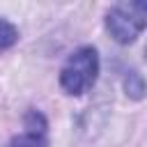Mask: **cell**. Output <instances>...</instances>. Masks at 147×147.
<instances>
[{"label":"cell","mask_w":147,"mask_h":147,"mask_svg":"<svg viewBox=\"0 0 147 147\" xmlns=\"http://www.w3.org/2000/svg\"><path fill=\"white\" fill-rule=\"evenodd\" d=\"M18 41V28L14 23H9L7 18L0 16V53L11 48L14 44Z\"/></svg>","instance_id":"cell-5"},{"label":"cell","mask_w":147,"mask_h":147,"mask_svg":"<svg viewBox=\"0 0 147 147\" xmlns=\"http://www.w3.org/2000/svg\"><path fill=\"white\" fill-rule=\"evenodd\" d=\"M99 69H101V62H99L96 48L94 46H80L62 64L60 87L64 90V94L80 96L90 87H94V83L99 78Z\"/></svg>","instance_id":"cell-1"},{"label":"cell","mask_w":147,"mask_h":147,"mask_svg":"<svg viewBox=\"0 0 147 147\" xmlns=\"http://www.w3.org/2000/svg\"><path fill=\"white\" fill-rule=\"evenodd\" d=\"M145 60H147V48H145Z\"/></svg>","instance_id":"cell-6"},{"label":"cell","mask_w":147,"mask_h":147,"mask_svg":"<svg viewBox=\"0 0 147 147\" xmlns=\"http://www.w3.org/2000/svg\"><path fill=\"white\" fill-rule=\"evenodd\" d=\"M46 131H48L46 117L39 110L30 108L23 117V131L18 136H14L7 142V147H48Z\"/></svg>","instance_id":"cell-3"},{"label":"cell","mask_w":147,"mask_h":147,"mask_svg":"<svg viewBox=\"0 0 147 147\" xmlns=\"http://www.w3.org/2000/svg\"><path fill=\"white\" fill-rule=\"evenodd\" d=\"M147 28V0L115 2L106 11V30L117 44H133Z\"/></svg>","instance_id":"cell-2"},{"label":"cell","mask_w":147,"mask_h":147,"mask_svg":"<svg viewBox=\"0 0 147 147\" xmlns=\"http://www.w3.org/2000/svg\"><path fill=\"white\" fill-rule=\"evenodd\" d=\"M122 85H124V92H126L129 99H136V101H138V99H142V96L147 94V83H145V78H142L136 69H131V71L124 74Z\"/></svg>","instance_id":"cell-4"}]
</instances>
